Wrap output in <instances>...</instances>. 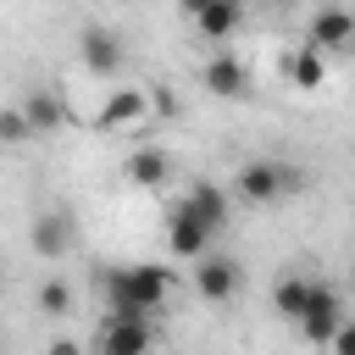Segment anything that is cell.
I'll use <instances>...</instances> for the list:
<instances>
[{"label":"cell","instance_id":"obj_2","mask_svg":"<svg viewBox=\"0 0 355 355\" xmlns=\"http://www.w3.org/2000/svg\"><path fill=\"white\" fill-rule=\"evenodd\" d=\"M305 178L294 172V166H283V161H244L239 166V194L244 200H255V205H272V200H283L288 189H300Z\"/></svg>","mask_w":355,"mask_h":355},{"label":"cell","instance_id":"obj_1","mask_svg":"<svg viewBox=\"0 0 355 355\" xmlns=\"http://www.w3.org/2000/svg\"><path fill=\"white\" fill-rule=\"evenodd\" d=\"M166 294H172V272L155 266V261L105 272V311L111 316H150V311L166 305Z\"/></svg>","mask_w":355,"mask_h":355},{"label":"cell","instance_id":"obj_15","mask_svg":"<svg viewBox=\"0 0 355 355\" xmlns=\"http://www.w3.org/2000/svg\"><path fill=\"white\" fill-rule=\"evenodd\" d=\"M311 283H316V277H283V283H277V294H272L277 316L300 322V316H305V300H311Z\"/></svg>","mask_w":355,"mask_h":355},{"label":"cell","instance_id":"obj_16","mask_svg":"<svg viewBox=\"0 0 355 355\" xmlns=\"http://www.w3.org/2000/svg\"><path fill=\"white\" fill-rule=\"evenodd\" d=\"M288 78H294V89H322V78H327V67H322V50L300 44V50H294V61H288Z\"/></svg>","mask_w":355,"mask_h":355},{"label":"cell","instance_id":"obj_6","mask_svg":"<svg viewBox=\"0 0 355 355\" xmlns=\"http://www.w3.org/2000/svg\"><path fill=\"white\" fill-rule=\"evenodd\" d=\"M94 349H100V355H150V327H144V316H105Z\"/></svg>","mask_w":355,"mask_h":355},{"label":"cell","instance_id":"obj_9","mask_svg":"<svg viewBox=\"0 0 355 355\" xmlns=\"http://www.w3.org/2000/svg\"><path fill=\"white\" fill-rule=\"evenodd\" d=\"M183 200L194 205V216H200L211 233H222V227H227V194H222L216 183H205V178H200V183H189V189H183Z\"/></svg>","mask_w":355,"mask_h":355},{"label":"cell","instance_id":"obj_21","mask_svg":"<svg viewBox=\"0 0 355 355\" xmlns=\"http://www.w3.org/2000/svg\"><path fill=\"white\" fill-rule=\"evenodd\" d=\"M44 355H83V349H78V344H72V338H55V344H50V349H44Z\"/></svg>","mask_w":355,"mask_h":355},{"label":"cell","instance_id":"obj_3","mask_svg":"<svg viewBox=\"0 0 355 355\" xmlns=\"http://www.w3.org/2000/svg\"><path fill=\"white\" fill-rule=\"evenodd\" d=\"M311 344H333V333L344 327V300H338V288H327V283H311V300H305V316L294 322Z\"/></svg>","mask_w":355,"mask_h":355},{"label":"cell","instance_id":"obj_13","mask_svg":"<svg viewBox=\"0 0 355 355\" xmlns=\"http://www.w3.org/2000/svg\"><path fill=\"white\" fill-rule=\"evenodd\" d=\"M239 22H244L239 0H211V6L194 17V28H200L205 39H233V33H239Z\"/></svg>","mask_w":355,"mask_h":355},{"label":"cell","instance_id":"obj_22","mask_svg":"<svg viewBox=\"0 0 355 355\" xmlns=\"http://www.w3.org/2000/svg\"><path fill=\"white\" fill-rule=\"evenodd\" d=\"M205 6H211V0H178V11H189V17H200Z\"/></svg>","mask_w":355,"mask_h":355},{"label":"cell","instance_id":"obj_17","mask_svg":"<svg viewBox=\"0 0 355 355\" xmlns=\"http://www.w3.org/2000/svg\"><path fill=\"white\" fill-rule=\"evenodd\" d=\"M28 122H33V133H50L55 122H61V111H55V100H44V94H28Z\"/></svg>","mask_w":355,"mask_h":355},{"label":"cell","instance_id":"obj_20","mask_svg":"<svg viewBox=\"0 0 355 355\" xmlns=\"http://www.w3.org/2000/svg\"><path fill=\"white\" fill-rule=\"evenodd\" d=\"M333 355H355V316H344V327L333 333Z\"/></svg>","mask_w":355,"mask_h":355},{"label":"cell","instance_id":"obj_4","mask_svg":"<svg viewBox=\"0 0 355 355\" xmlns=\"http://www.w3.org/2000/svg\"><path fill=\"white\" fill-rule=\"evenodd\" d=\"M211 227L194 216V205L189 200H178L172 211H166V244H172V255H183V261H200V255H211Z\"/></svg>","mask_w":355,"mask_h":355},{"label":"cell","instance_id":"obj_11","mask_svg":"<svg viewBox=\"0 0 355 355\" xmlns=\"http://www.w3.org/2000/svg\"><path fill=\"white\" fill-rule=\"evenodd\" d=\"M144 89H111L105 111H100V128H139L144 122Z\"/></svg>","mask_w":355,"mask_h":355},{"label":"cell","instance_id":"obj_12","mask_svg":"<svg viewBox=\"0 0 355 355\" xmlns=\"http://www.w3.org/2000/svg\"><path fill=\"white\" fill-rule=\"evenodd\" d=\"M122 178L139 183V189H155V183L172 178V161H166V150H133V155L122 161Z\"/></svg>","mask_w":355,"mask_h":355},{"label":"cell","instance_id":"obj_19","mask_svg":"<svg viewBox=\"0 0 355 355\" xmlns=\"http://www.w3.org/2000/svg\"><path fill=\"white\" fill-rule=\"evenodd\" d=\"M39 311H44V316H67V311H72L67 283H44V288H39Z\"/></svg>","mask_w":355,"mask_h":355},{"label":"cell","instance_id":"obj_18","mask_svg":"<svg viewBox=\"0 0 355 355\" xmlns=\"http://www.w3.org/2000/svg\"><path fill=\"white\" fill-rule=\"evenodd\" d=\"M0 139H6V144H22V139H33V122H28V111H22V105L0 116Z\"/></svg>","mask_w":355,"mask_h":355},{"label":"cell","instance_id":"obj_10","mask_svg":"<svg viewBox=\"0 0 355 355\" xmlns=\"http://www.w3.org/2000/svg\"><path fill=\"white\" fill-rule=\"evenodd\" d=\"M205 89L222 100H239V94H250V72L233 55H216V61H205Z\"/></svg>","mask_w":355,"mask_h":355},{"label":"cell","instance_id":"obj_8","mask_svg":"<svg viewBox=\"0 0 355 355\" xmlns=\"http://www.w3.org/2000/svg\"><path fill=\"white\" fill-rule=\"evenodd\" d=\"M78 55H83V67H89V72H100V78L122 72V44H116V33H111V28H83Z\"/></svg>","mask_w":355,"mask_h":355},{"label":"cell","instance_id":"obj_14","mask_svg":"<svg viewBox=\"0 0 355 355\" xmlns=\"http://www.w3.org/2000/svg\"><path fill=\"white\" fill-rule=\"evenodd\" d=\"M67 244H72V227H67V216H61V211H44V216L33 222V250L55 261V255H67Z\"/></svg>","mask_w":355,"mask_h":355},{"label":"cell","instance_id":"obj_7","mask_svg":"<svg viewBox=\"0 0 355 355\" xmlns=\"http://www.w3.org/2000/svg\"><path fill=\"white\" fill-rule=\"evenodd\" d=\"M194 288H200V300L227 305V300L239 294V266H233L227 255H200V266H194Z\"/></svg>","mask_w":355,"mask_h":355},{"label":"cell","instance_id":"obj_5","mask_svg":"<svg viewBox=\"0 0 355 355\" xmlns=\"http://www.w3.org/2000/svg\"><path fill=\"white\" fill-rule=\"evenodd\" d=\"M305 44L311 50H355V11H338V6H322L305 28Z\"/></svg>","mask_w":355,"mask_h":355}]
</instances>
